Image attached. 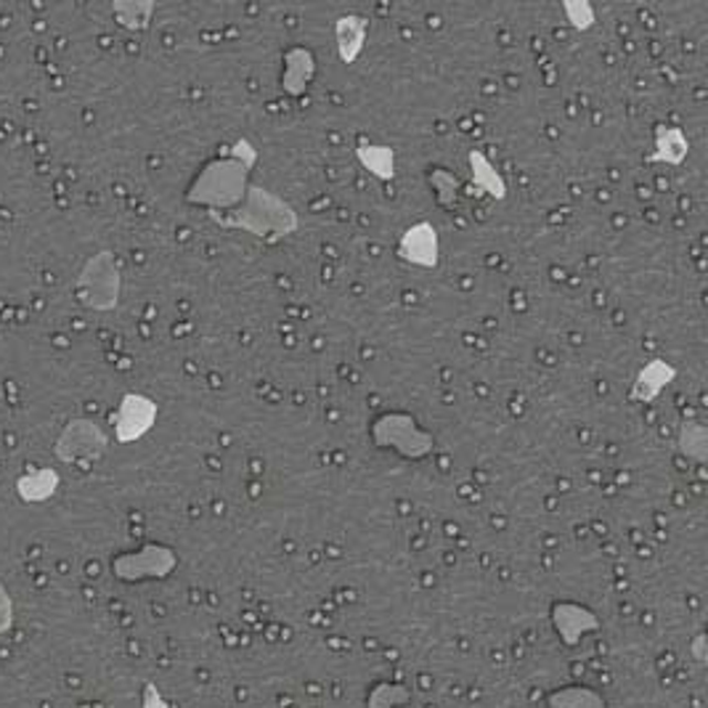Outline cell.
<instances>
[{"instance_id": "5bb4252c", "label": "cell", "mask_w": 708, "mask_h": 708, "mask_svg": "<svg viewBox=\"0 0 708 708\" xmlns=\"http://www.w3.org/2000/svg\"><path fill=\"white\" fill-rule=\"evenodd\" d=\"M674 144H677V147H687L685 136H681L677 128H661L658 130V157H661V160L679 162L681 157H685L681 151L674 149Z\"/></svg>"}, {"instance_id": "2e32d148", "label": "cell", "mask_w": 708, "mask_h": 708, "mask_svg": "<svg viewBox=\"0 0 708 708\" xmlns=\"http://www.w3.org/2000/svg\"><path fill=\"white\" fill-rule=\"evenodd\" d=\"M430 181H433V187L438 189V200L443 204L454 202V194H456V178L454 176H448L446 170H438L435 176H430Z\"/></svg>"}, {"instance_id": "8fae6325", "label": "cell", "mask_w": 708, "mask_h": 708, "mask_svg": "<svg viewBox=\"0 0 708 708\" xmlns=\"http://www.w3.org/2000/svg\"><path fill=\"white\" fill-rule=\"evenodd\" d=\"M674 377V369L672 367H666V363H661V361H653V363H647L645 369H642V374H640V380H637V390H642V399L645 401H651L655 393H658L661 388L666 385L668 380H672Z\"/></svg>"}, {"instance_id": "9c48e42d", "label": "cell", "mask_w": 708, "mask_h": 708, "mask_svg": "<svg viewBox=\"0 0 708 708\" xmlns=\"http://www.w3.org/2000/svg\"><path fill=\"white\" fill-rule=\"evenodd\" d=\"M314 56H310V51H303V49H295L287 54V64H284V91H289V94L297 96L303 94V91L308 88L310 77H314Z\"/></svg>"}, {"instance_id": "e0dca14e", "label": "cell", "mask_w": 708, "mask_h": 708, "mask_svg": "<svg viewBox=\"0 0 708 708\" xmlns=\"http://www.w3.org/2000/svg\"><path fill=\"white\" fill-rule=\"evenodd\" d=\"M11 626V598L6 592V587L0 584V632Z\"/></svg>"}, {"instance_id": "9a60e30c", "label": "cell", "mask_w": 708, "mask_h": 708, "mask_svg": "<svg viewBox=\"0 0 708 708\" xmlns=\"http://www.w3.org/2000/svg\"><path fill=\"white\" fill-rule=\"evenodd\" d=\"M488 170H492V168H488L486 160H483L480 155H473V173H475V181L483 183V181H486V178H488V181H492V183H488V187H492V194H499V197H501V194H505V187H501L499 176L488 173Z\"/></svg>"}, {"instance_id": "277c9868", "label": "cell", "mask_w": 708, "mask_h": 708, "mask_svg": "<svg viewBox=\"0 0 708 708\" xmlns=\"http://www.w3.org/2000/svg\"><path fill=\"white\" fill-rule=\"evenodd\" d=\"M229 226H242L255 231V234H268V231L287 234L297 226V218L274 194L263 189H250L247 200H242V210L234 213V221H229Z\"/></svg>"}, {"instance_id": "5b68a950", "label": "cell", "mask_w": 708, "mask_h": 708, "mask_svg": "<svg viewBox=\"0 0 708 708\" xmlns=\"http://www.w3.org/2000/svg\"><path fill=\"white\" fill-rule=\"evenodd\" d=\"M115 438L134 443L149 433L157 422V403L141 393H128L115 412Z\"/></svg>"}, {"instance_id": "4fadbf2b", "label": "cell", "mask_w": 708, "mask_h": 708, "mask_svg": "<svg viewBox=\"0 0 708 708\" xmlns=\"http://www.w3.org/2000/svg\"><path fill=\"white\" fill-rule=\"evenodd\" d=\"M155 3H115V14L120 24L130 30H144L149 24Z\"/></svg>"}, {"instance_id": "7c38bea8", "label": "cell", "mask_w": 708, "mask_h": 708, "mask_svg": "<svg viewBox=\"0 0 708 708\" xmlns=\"http://www.w3.org/2000/svg\"><path fill=\"white\" fill-rule=\"evenodd\" d=\"M359 157H361V162L367 165V168L372 170L374 176L393 178V173H395V157H393V151H390L388 147H361Z\"/></svg>"}, {"instance_id": "6da1fadb", "label": "cell", "mask_w": 708, "mask_h": 708, "mask_svg": "<svg viewBox=\"0 0 708 708\" xmlns=\"http://www.w3.org/2000/svg\"><path fill=\"white\" fill-rule=\"evenodd\" d=\"M250 165L240 160H223L213 162L202 170V176L197 178L194 187L189 189V200L208 204V208H231V204L244 200V173Z\"/></svg>"}, {"instance_id": "30bf717a", "label": "cell", "mask_w": 708, "mask_h": 708, "mask_svg": "<svg viewBox=\"0 0 708 708\" xmlns=\"http://www.w3.org/2000/svg\"><path fill=\"white\" fill-rule=\"evenodd\" d=\"M363 38H367V19L361 17H342L337 22V45H340L342 62H353L363 49Z\"/></svg>"}, {"instance_id": "7a4b0ae2", "label": "cell", "mask_w": 708, "mask_h": 708, "mask_svg": "<svg viewBox=\"0 0 708 708\" xmlns=\"http://www.w3.org/2000/svg\"><path fill=\"white\" fill-rule=\"evenodd\" d=\"M77 297L83 306L94 310H112L120 300V268H117L115 255L96 253L85 263L81 276H77Z\"/></svg>"}, {"instance_id": "3957f363", "label": "cell", "mask_w": 708, "mask_h": 708, "mask_svg": "<svg viewBox=\"0 0 708 708\" xmlns=\"http://www.w3.org/2000/svg\"><path fill=\"white\" fill-rule=\"evenodd\" d=\"M107 433H104L94 420H72L70 425L59 433L54 454L64 465L88 469L107 454Z\"/></svg>"}, {"instance_id": "8992f818", "label": "cell", "mask_w": 708, "mask_h": 708, "mask_svg": "<svg viewBox=\"0 0 708 708\" xmlns=\"http://www.w3.org/2000/svg\"><path fill=\"white\" fill-rule=\"evenodd\" d=\"M374 435L382 446L399 448V452L406 456H420L430 448V438L422 430H416L414 420H409V416H382V420L377 422Z\"/></svg>"}, {"instance_id": "ba28073f", "label": "cell", "mask_w": 708, "mask_h": 708, "mask_svg": "<svg viewBox=\"0 0 708 708\" xmlns=\"http://www.w3.org/2000/svg\"><path fill=\"white\" fill-rule=\"evenodd\" d=\"M59 473L54 467H35L17 480V494L24 501H45L56 494Z\"/></svg>"}, {"instance_id": "52a82bcc", "label": "cell", "mask_w": 708, "mask_h": 708, "mask_svg": "<svg viewBox=\"0 0 708 708\" xmlns=\"http://www.w3.org/2000/svg\"><path fill=\"white\" fill-rule=\"evenodd\" d=\"M401 255L416 266H435L438 261V236L430 223L409 229L401 240Z\"/></svg>"}]
</instances>
